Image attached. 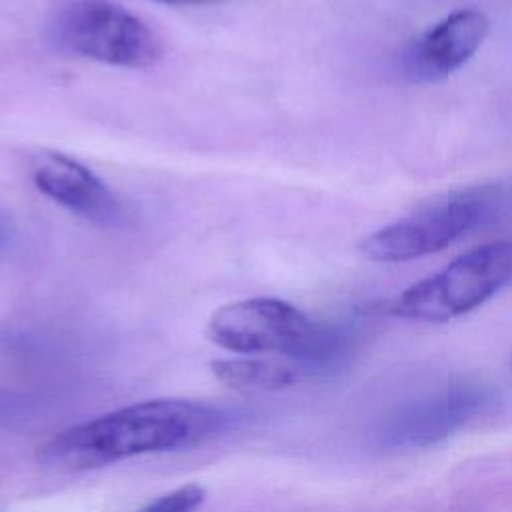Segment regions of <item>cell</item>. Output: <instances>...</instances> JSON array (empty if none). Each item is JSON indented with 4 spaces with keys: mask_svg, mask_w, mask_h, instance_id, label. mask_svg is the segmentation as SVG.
I'll return each mask as SVG.
<instances>
[{
    "mask_svg": "<svg viewBox=\"0 0 512 512\" xmlns=\"http://www.w3.org/2000/svg\"><path fill=\"white\" fill-rule=\"evenodd\" d=\"M498 402L484 384H450L412 400L390 414L378 428V444L386 448H420L462 430Z\"/></svg>",
    "mask_w": 512,
    "mask_h": 512,
    "instance_id": "5",
    "label": "cell"
},
{
    "mask_svg": "<svg viewBox=\"0 0 512 512\" xmlns=\"http://www.w3.org/2000/svg\"><path fill=\"white\" fill-rule=\"evenodd\" d=\"M210 370L220 382L240 392L280 390L298 380L294 366L268 358H220L210 362Z\"/></svg>",
    "mask_w": 512,
    "mask_h": 512,
    "instance_id": "9",
    "label": "cell"
},
{
    "mask_svg": "<svg viewBox=\"0 0 512 512\" xmlns=\"http://www.w3.org/2000/svg\"><path fill=\"white\" fill-rule=\"evenodd\" d=\"M56 38L74 54L122 68H148L162 56L154 30L110 0H70L56 16Z\"/></svg>",
    "mask_w": 512,
    "mask_h": 512,
    "instance_id": "4",
    "label": "cell"
},
{
    "mask_svg": "<svg viewBox=\"0 0 512 512\" xmlns=\"http://www.w3.org/2000/svg\"><path fill=\"white\" fill-rule=\"evenodd\" d=\"M32 178L44 196L98 226H116L122 220L114 192L90 168L62 152H40Z\"/></svg>",
    "mask_w": 512,
    "mask_h": 512,
    "instance_id": "7",
    "label": "cell"
},
{
    "mask_svg": "<svg viewBox=\"0 0 512 512\" xmlns=\"http://www.w3.org/2000/svg\"><path fill=\"white\" fill-rule=\"evenodd\" d=\"M490 30L484 12L462 8L426 30L408 50L406 74L416 82H436L464 66Z\"/></svg>",
    "mask_w": 512,
    "mask_h": 512,
    "instance_id": "8",
    "label": "cell"
},
{
    "mask_svg": "<svg viewBox=\"0 0 512 512\" xmlns=\"http://www.w3.org/2000/svg\"><path fill=\"white\" fill-rule=\"evenodd\" d=\"M508 282H512V240H496L414 282L388 304V310L406 320L448 322L482 306Z\"/></svg>",
    "mask_w": 512,
    "mask_h": 512,
    "instance_id": "3",
    "label": "cell"
},
{
    "mask_svg": "<svg viewBox=\"0 0 512 512\" xmlns=\"http://www.w3.org/2000/svg\"><path fill=\"white\" fill-rule=\"evenodd\" d=\"M206 336L238 354H280L304 366H326L342 354V336L278 298H250L218 308Z\"/></svg>",
    "mask_w": 512,
    "mask_h": 512,
    "instance_id": "2",
    "label": "cell"
},
{
    "mask_svg": "<svg viewBox=\"0 0 512 512\" xmlns=\"http://www.w3.org/2000/svg\"><path fill=\"white\" fill-rule=\"evenodd\" d=\"M4 244H6V230H4V226L0 222V250L4 248Z\"/></svg>",
    "mask_w": 512,
    "mask_h": 512,
    "instance_id": "12",
    "label": "cell"
},
{
    "mask_svg": "<svg viewBox=\"0 0 512 512\" xmlns=\"http://www.w3.org/2000/svg\"><path fill=\"white\" fill-rule=\"evenodd\" d=\"M162 4H174V6H206V4H218L224 0H156Z\"/></svg>",
    "mask_w": 512,
    "mask_h": 512,
    "instance_id": "11",
    "label": "cell"
},
{
    "mask_svg": "<svg viewBox=\"0 0 512 512\" xmlns=\"http://www.w3.org/2000/svg\"><path fill=\"white\" fill-rule=\"evenodd\" d=\"M482 218V200L452 198L372 232L362 240L360 252L372 262H408L448 248Z\"/></svg>",
    "mask_w": 512,
    "mask_h": 512,
    "instance_id": "6",
    "label": "cell"
},
{
    "mask_svg": "<svg viewBox=\"0 0 512 512\" xmlns=\"http://www.w3.org/2000/svg\"><path fill=\"white\" fill-rule=\"evenodd\" d=\"M206 500V490L200 484H184L180 488H174L146 506H142L138 512H198V508Z\"/></svg>",
    "mask_w": 512,
    "mask_h": 512,
    "instance_id": "10",
    "label": "cell"
},
{
    "mask_svg": "<svg viewBox=\"0 0 512 512\" xmlns=\"http://www.w3.org/2000/svg\"><path fill=\"white\" fill-rule=\"evenodd\" d=\"M224 418L206 402L144 400L62 430L40 446L36 458L60 474L94 470L132 456L190 448L220 430Z\"/></svg>",
    "mask_w": 512,
    "mask_h": 512,
    "instance_id": "1",
    "label": "cell"
}]
</instances>
